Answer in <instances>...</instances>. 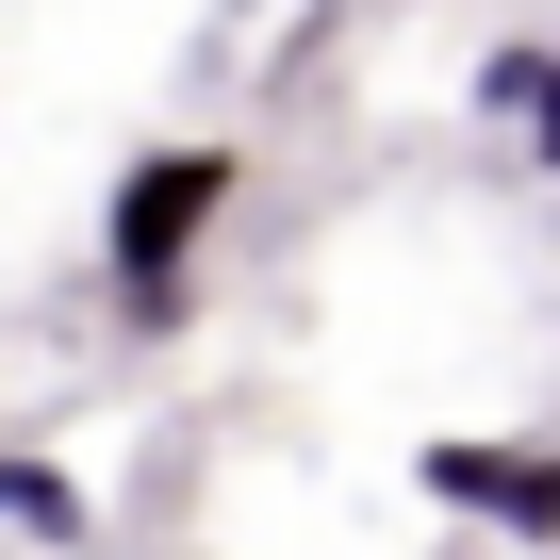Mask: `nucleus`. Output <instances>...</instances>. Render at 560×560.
Returning <instances> with one entry per match:
<instances>
[{
  "mask_svg": "<svg viewBox=\"0 0 560 560\" xmlns=\"http://www.w3.org/2000/svg\"><path fill=\"white\" fill-rule=\"evenodd\" d=\"M478 116L560 182V50H544V34H494V50H478Z\"/></svg>",
  "mask_w": 560,
  "mask_h": 560,
  "instance_id": "7ed1b4c3",
  "label": "nucleus"
},
{
  "mask_svg": "<svg viewBox=\"0 0 560 560\" xmlns=\"http://www.w3.org/2000/svg\"><path fill=\"white\" fill-rule=\"evenodd\" d=\"M231 198H247V165H231L214 132H165V149L116 165V198H100V280H116L132 330H182V314H198V247H214Z\"/></svg>",
  "mask_w": 560,
  "mask_h": 560,
  "instance_id": "f257e3e1",
  "label": "nucleus"
},
{
  "mask_svg": "<svg viewBox=\"0 0 560 560\" xmlns=\"http://www.w3.org/2000/svg\"><path fill=\"white\" fill-rule=\"evenodd\" d=\"M0 527H18V544H83L100 494H83L67 462H34V445H0Z\"/></svg>",
  "mask_w": 560,
  "mask_h": 560,
  "instance_id": "20e7f679",
  "label": "nucleus"
},
{
  "mask_svg": "<svg viewBox=\"0 0 560 560\" xmlns=\"http://www.w3.org/2000/svg\"><path fill=\"white\" fill-rule=\"evenodd\" d=\"M412 478H429L462 527H494V544H560V445H511V429H429V445H412Z\"/></svg>",
  "mask_w": 560,
  "mask_h": 560,
  "instance_id": "f03ea898",
  "label": "nucleus"
}]
</instances>
